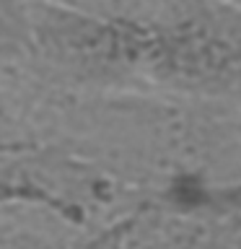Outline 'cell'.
<instances>
[{
	"mask_svg": "<svg viewBox=\"0 0 241 249\" xmlns=\"http://www.w3.org/2000/svg\"><path fill=\"white\" fill-rule=\"evenodd\" d=\"M109 23L130 29H161L179 26L184 16V0H70Z\"/></svg>",
	"mask_w": 241,
	"mask_h": 249,
	"instance_id": "1",
	"label": "cell"
},
{
	"mask_svg": "<svg viewBox=\"0 0 241 249\" xmlns=\"http://www.w3.org/2000/svg\"><path fill=\"white\" fill-rule=\"evenodd\" d=\"M0 124H3V112H0Z\"/></svg>",
	"mask_w": 241,
	"mask_h": 249,
	"instance_id": "2",
	"label": "cell"
},
{
	"mask_svg": "<svg viewBox=\"0 0 241 249\" xmlns=\"http://www.w3.org/2000/svg\"><path fill=\"white\" fill-rule=\"evenodd\" d=\"M236 3H241V0H236Z\"/></svg>",
	"mask_w": 241,
	"mask_h": 249,
	"instance_id": "3",
	"label": "cell"
}]
</instances>
